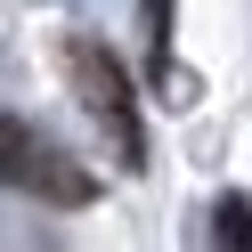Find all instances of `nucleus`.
<instances>
[{
  "instance_id": "nucleus-1",
  "label": "nucleus",
  "mask_w": 252,
  "mask_h": 252,
  "mask_svg": "<svg viewBox=\"0 0 252 252\" xmlns=\"http://www.w3.org/2000/svg\"><path fill=\"white\" fill-rule=\"evenodd\" d=\"M65 73H73V98L90 106V122L106 130L122 171H147V122H138V90L122 73V57L106 41H65Z\"/></svg>"
},
{
  "instance_id": "nucleus-2",
  "label": "nucleus",
  "mask_w": 252,
  "mask_h": 252,
  "mask_svg": "<svg viewBox=\"0 0 252 252\" xmlns=\"http://www.w3.org/2000/svg\"><path fill=\"white\" fill-rule=\"evenodd\" d=\"M0 187L41 195V203H57V212L98 203V179H90V171L57 147V138H41L33 122H17V114H0Z\"/></svg>"
},
{
  "instance_id": "nucleus-3",
  "label": "nucleus",
  "mask_w": 252,
  "mask_h": 252,
  "mask_svg": "<svg viewBox=\"0 0 252 252\" xmlns=\"http://www.w3.org/2000/svg\"><path fill=\"white\" fill-rule=\"evenodd\" d=\"M212 252H252V195L212 203Z\"/></svg>"
},
{
  "instance_id": "nucleus-4",
  "label": "nucleus",
  "mask_w": 252,
  "mask_h": 252,
  "mask_svg": "<svg viewBox=\"0 0 252 252\" xmlns=\"http://www.w3.org/2000/svg\"><path fill=\"white\" fill-rule=\"evenodd\" d=\"M138 17H147V57L171 65V25H179V0H138Z\"/></svg>"
}]
</instances>
